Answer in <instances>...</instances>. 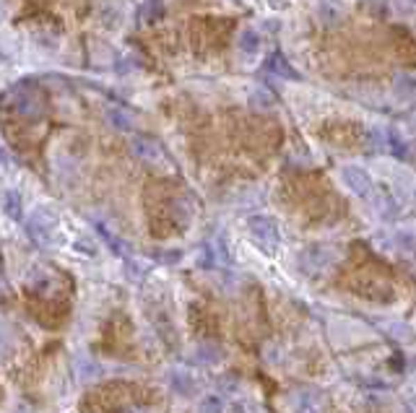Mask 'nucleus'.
Listing matches in <instances>:
<instances>
[{
  "instance_id": "obj_1",
  "label": "nucleus",
  "mask_w": 416,
  "mask_h": 413,
  "mask_svg": "<svg viewBox=\"0 0 416 413\" xmlns=\"http://www.w3.org/2000/svg\"><path fill=\"white\" fill-rule=\"evenodd\" d=\"M6 99H8V107H13L16 115L21 118L37 120L45 115V97L37 86H29V83H16L6 91Z\"/></svg>"
},
{
  "instance_id": "obj_2",
  "label": "nucleus",
  "mask_w": 416,
  "mask_h": 413,
  "mask_svg": "<svg viewBox=\"0 0 416 413\" xmlns=\"http://www.w3.org/2000/svg\"><path fill=\"white\" fill-rule=\"evenodd\" d=\"M26 232L40 247H52L58 242V218L52 216L47 208H37L26 218Z\"/></svg>"
},
{
  "instance_id": "obj_3",
  "label": "nucleus",
  "mask_w": 416,
  "mask_h": 413,
  "mask_svg": "<svg viewBox=\"0 0 416 413\" xmlns=\"http://www.w3.org/2000/svg\"><path fill=\"white\" fill-rule=\"evenodd\" d=\"M248 229L250 236L255 239V245L260 250H266L268 255H273L278 250V242H281V234H278V224L273 218L268 216H253L248 218Z\"/></svg>"
},
{
  "instance_id": "obj_4",
  "label": "nucleus",
  "mask_w": 416,
  "mask_h": 413,
  "mask_svg": "<svg viewBox=\"0 0 416 413\" xmlns=\"http://www.w3.org/2000/svg\"><path fill=\"white\" fill-rule=\"evenodd\" d=\"M330 260H333V252H330V250H326V247H310V250H305L302 257H299V266H302L305 273H317V270H323Z\"/></svg>"
},
{
  "instance_id": "obj_5",
  "label": "nucleus",
  "mask_w": 416,
  "mask_h": 413,
  "mask_svg": "<svg viewBox=\"0 0 416 413\" xmlns=\"http://www.w3.org/2000/svg\"><path fill=\"white\" fill-rule=\"evenodd\" d=\"M344 182L351 193H357L359 197H367L372 193V177L367 175L362 167H346L344 169Z\"/></svg>"
},
{
  "instance_id": "obj_6",
  "label": "nucleus",
  "mask_w": 416,
  "mask_h": 413,
  "mask_svg": "<svg viewBox=\"0 0 416 413\" xmlns=\"http://www.w3.org/2000/svg\"><path fill=\"white\" fill-rule=\"evenodd\" d=\"M130 148H133V154H136L138 159H143V161H159V159H164L161 143H157L154 138H146V136L133 138Z\"/></svg>"
},
{
  "instance_id": "obj_7",
  "label": "nucleus",
  "mask_w": 416,
  "mask_h": 413,
  "mask_svg": "<svg viewBox=\"0 0 416 413\" xmlns=\"http://www.w3.org/2000/svg\"><path fill=\"white\" fill-rule=\"evenodd\" d=\"M266 68L271 70L273 76H281V79H289V81H299V79H302L297 70H294V65H289V60L284 58L281 52H273V55L266 60Z\"/></svg>"
},
{
  "instance_id": "obj_8",
  "label": "nucleus",
  "mask_w": 416,
  "mask_h": 413,
  "mask_svg": "<svg viewBox=\"0 0 416 413\" xmlns=\"http://www.w3.org/2000/svg\"><path fill=\"white\" fill-rule=\"evenodd\" d=\"M164 16V0H146L138 8V21L141 24H157Z\"/></svg>"
},
{
  "instance_id": "obj_9",
  "label": "nucleus",
  "mask_w": 416,
  "mask_h": 413,
  "mask_svg": "<svg viewBox=\"0 0 416 413\" xmlns=\"http://www.w3.org/2000/svg\"><path fill=\"white\" fill-rule=\"evenodd\" d=\"M169 384H172V390L177 395H193L195 393V382H193V377L188 372H182V369H172L169 372Z\"/></svg>"
},
{
  "instance_id": "obj_10",
  "label": "nucleus",
  "mask_w": 416,
  "mask_h": 413,
  "mask_svg": "<svg viewBox=\"0 0 416 413\" xmlns=\"http://www.w3.org/2000/svg\"><path fill=\"white\" fill-rule=\"evenodd\" d=\"M393 97L398 102H411L416 99V81L411 76H398L396 79V86H393Z\"/></svg>"
},
{
  "instance_id": "obj_11",
  "label": "nucleus",
  "mask_w": 416,
  "mask_h": 413,
  "mask_svg": "<svg viewBox=\"0 0 416 413\" xmlns=\"http://www.w3.org/2000/svg\"><path fill=\"white\" fill-rule=\"evenodd\" d=\"M294 405H297L299 411H312V408L320 405V393H317L315 387H302V390H297Z\"/></svg>"
},
{
  "instance_id": "obj_12",
  "label": "nucleus",
  "mask_w": 416,
  "mask_h": 413,
  "mask_svg": "<svg viewBox=\"0 0 416 413\" xmlns=\"http://www.w3.org/2000/svg\"><path fill=\"white\" fill-rule=\"evenodd\" d=\"M3 211H6V216L13 218V221L21 218V195L16 190H8V193H6V197H3Z\"/></svg>"
},
{
  "instance_id": "obj_13",
  "label": "nucleus",
  "mask_w": 416,
  "mask_h": 413,
  "mask_svg": "<svg viewBox=\"0 0 416 413\" xmlns=\"http://www.w3.org/2000/svg\"><path fill=\"white\" fill-rule=\"evenodd\" d=\"M239 49H242V52H250V55H253V52H258L260 37L253 29H245L242 34H239Z\"/></svg>"
},
{
  "instance_id": "obj_14",
  "label": "nucleus",
  "mask_w": 416,
  "mask_h": 413,
  "mask_svg": "<svg viewBox=\"0 0 416 413\" xmlns=\"http://www.w3.org/2000/svg\"><path fill=\"white\" fill-rule=\"evenodd\" d=\"M250 107L258 109V112H268V109L273 107V97H271L268 91L258 89L255 94H253V97H250Z\"/></svg>"
},
{
  "instance_id": "obj_15",
  "label": "nucleus",
  "mask_w": 416,
  "mask_h": 413,
  "mask_svg": "<svg viewBox=\"0 0 416 413\" xmlns=\"http://www.w3.org/2000/svg\"><path fill=\"white\" fill-rule=\"evenodd\" d=\"M13 354V335L6 325H0V362H6Z\"/></svg>"
},
{
  "instance_id": "obj_16",
  "label": "nucleus",
  "mask_w": 416,
  "mask_h": 413,
  "mask_svg": "<svg viewBox=\"0 0 416 413\" xmlns=\"http://www.w3.org/2000/svg\"><path fill=\"white\" fill-rule=\"evenodd\" d=\"M97 229H99V234H102V239H104V242H107L109 247H112V250H115V255H128V245H125V242H120L118 236H112L107 232V229L104 227H99V224H97Z\"/></svg>"
},
{
  "instance_id": "obj_17",
  "label": "nucleus",
  "mask_w": 416,
  "mask_h": 413,
  "mask_svg": "<svg viewBox=\"0 0 416 413\" xmlns=\"http://www.w3.org/2000/svg\"><path fill=\"white\" fill-rule=\"evenodd\" d=\"M367 143H369L372 151H383V148H387V133L380 128H372L369 136H367Z\"/></svg>"
},
{
  "instance_id": "obj_18",
  "label": "nucleus",
  "mask_w": 416,
  "mask_h": 413,
  "mask_svg": "<svg viewBox=\"0 0 416 413\" xmlns=\"http://www.w3.org/2000/svg\"><path fill=\"white\" fill-rule=\"evenodd\" d=\"M109 120H112V122H115L120 130H128L130 125H133L128 115H125V112H118V109H112V112H109Z\"/></svg>"
},
{
  "instance_id": "obj_19",
  "label": "nucleus",
  "mask_w": 416,
  "mask_h": 413,
  "mask_svg": "<svg viewBox=\"0 0 416 413\" xmlns=\"http://www.w3.org/2000/svg\"><path fill=\"white\" fill-rule=\"evenodd\" d=\"M200 408H203V411H224V403H221L216 395H214V398L203 400V405H200Z\"/></svg>"
},
{
  "instance_id": "obj_20",
  "label": "nucleus",
  "mask_w": 416,
  "mask_h": 413,
  "mask_svg": "<svg viewBox=\"0 0 416 413\" xmlns=\"http://www.w3.org/2000/svg\"><path fill=\"white\" fill-rule=\"evenodd\" d=\"M0 161H3V148H0Z\"/></svg>"
}]
</instances>
